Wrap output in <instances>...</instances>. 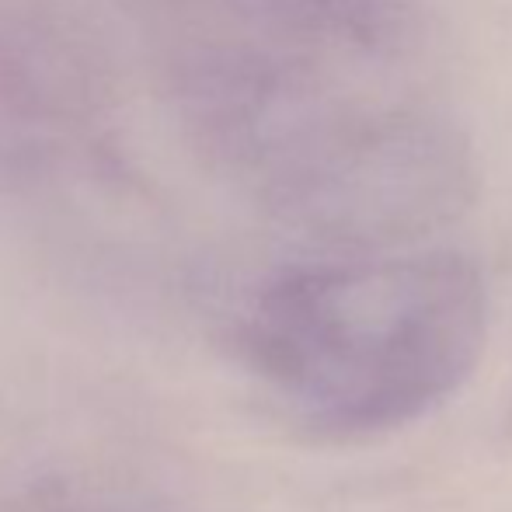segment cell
<instances>
[{"instance_id": "cell-1", "label": "cell", "mask_w": 512, "mask_h": 512, "mask_svg": "<svg viewBox=\"0 0 512 512\" xmlns=\"http://www.w3.org/2000/svg\"><path fill=\"white\" fill-rule=\"evenodd\" d=\"M290 377L338 422H401L457 384L481 335V300L457 262H401L314 276L276 304Z\"/></svg>"}]
</instances>
